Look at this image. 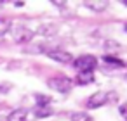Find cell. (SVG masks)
Instances as JSON below:
<instances>
[{
	"mask_svg": "<svg viewBox=\"0 0 127 121\" xmlns=\"http://www.w3.org/2000/svg\"><path fill=\"white\" fill-rule=\"evenodd\" d=\"M84 5H85L87 9L94 11V12H103V11H106L108 2H106V0H85Z\"/></svg>",
	"mask_w": 127,
	"mask_h": 121,
	"instance_id": "cell-6",
	"label": "cell"
},
{
	"mask_svg": "<svg viewBox=\"0 0 127 121\" xmlns=\"http://www.w3.org/2000/svg\"><path fill=\"white\" fill-rule=\"evenodd\" d=\"M26 118H28V111L19 107V109L11 111V114L7 116V121H26Z\"/></svg>",
	"mask_w": 127,
	"mask_h": 121,
	"instance_id": "cell-9",
	"label": "cell"
},
{
	"mask_svg": "<svg viewBox=\"0 0 127 121\" xmlns=\"http://www.w3.org/2000/svg\"><path fill=\"white\" fill-rule=\"evenodd\" d=\"M71 121H91V116L85 114V112H73Z\"/></svg>",
	"mask_w": 127,
	"mask_h": 121,
	"instance_id": "cell-13",
	"label": "cell"
},
{
	"mask_svg": "<svg viewBox=\"0 0 127 121\" xmlns=\"http://www.w3.org/2000/svg\"><path fill=\"white\" fill-rule=\"evenodd\" d=\"M14 5H16V7H23L25 2H23V0H19V2H14Z\"/></svg>",
	"mask_w": 127,
	"mask_h": 121,
	"instance_id": "cell-19",
	"label": "cell"
},
{
	"mask_svg": "<svg viewBox=\"0 0 127 121\" xmlns=\"http://www.w3.org/2000/svg\"><path fill=\"white\" fill-rule=\"evenodd\" d=\"M47 85L49 88H52L54 92H59V93H68L73 86V81L66 76H54V78H49L47 80Z\"/></svg>",
	"mask_w": 127,
	"mask_h": 121,
	"instance_id": "cell-1",
	"label": "cell"
},
{
	"mask_svg": "<svg viewBox=\"0 0 127 121\" xmlns=\"http://www.w3.org/2000/svg\"><path fill=\"white\" fill-rule=\"evenodd\" d=\"M51 4H54L56 7H64V5H66V2H58V0H52Z\"/></svg>",
	"mask_w": 127,
	"mask_h": 121,
	"instance_id": "cell-17",
	"label": "cell"
},
{
	"mask_svg": "<svg viewBox=\"0 0 127 121\" xmlns=\"http://www.w3.org/2000/svg\"><path fill=\"white\" fill-rule=\"evenodd\" d=\"M35 116L37 118H49V116H52V111L49 107H37L35 109Z\"/></svg>",
	"mask_w": 127,
	"mask_h": 121,
	"instance_id": "cell-12",
	"label": "cell"
},
{
	"mask_svg": "<svg viewBox=\"0 0 127 121\" xmlns=\"http://www.w3.org/2000/svg\"><path fill=\"white\" fill-rule=\"evenodd\" d=\"M104 59V62H108V64H115V66H124V62L122 61H118L117 57H113V55H106V57H103Z\"/></svg>",
	"mask_w": 127,
	"mask_h": 121,
	"instance_id": "cell-14",
	"label": "cell"
},
{
	"mask_svg": "<svg viewBox=\"0 0 127 121\" xmlns=\"http://www.w3.org/2000/svg\"><path fill=\"white\" fill-rule=\"evenodd\" d=\"M47 57L56 61V62H61V64H70L73 62V55L66 50H61V49H54V50H45Z\"/></svg>",
	"mask_w": 127,
	"mask_h": 121,
	"instance_id": "cell-4",
	"label": "cell"
},
{
	"mask_svg": "<svg viewBox=\"0 0 127 121\" xmlns=\"http://www.w3.org/2000/svg\"><path fill=\"white\" fill-rule=\"evenodd\" d=\"M104 49H106V50H118V49H120V45H118L117 42L108 40V42H106V45H104Z\"/></svg>",
	"mask_w": 127,
	"mask_h": 121,
	"instance_id": "cell-15",
	"label": "cell"
},
{
	"mask_svg": "<svg viewBox=\"0 0 127 121\" xmlns=\"http://www.w3.org/2000/svg\"><path fill=\"white\" fill-rule=\"evenodd\" d=\"M2 5H4V2H2V0H0V7H2Z\"/></svg>",
	"mask_w": 127,
	"mask_h": 121,
	"instance_id": "cell-20",
	"label": "cell"
},
{
	"mask_svg": "<svg viewBox=\"0 0 127 121\" xmlns=\"http://www.w3.org/2000/svg\"><path fill=\"white\" fill-rule=\"evenodd\" d=\"M122 4H125V5H127V0H124V2H122Z\"/></svg>",
	"mask_w": 127,
	"mask_h": 121,
	"instance_id": "cell-21",
	"label": "cell"
},
{
	"mask_svg": "<svg viewBox=\"0 0 127 121\" xmlns=\"http://www.w3.org/2000/svg\"><path fill=\"white\" fill-rule=\"evenodd\" d=\"M35 99H37L38 107H49V104H51V100H52L49 95H42V93H37Z\"/></svg>",
	"mask_w": 127,
	"mask_h": 121,
	"instance_id": "cell-10",
	"label": "cell"
},
{
	"mask_svg": "<svg viewBox=\"0 0 127 121\" xmlns=\"http://www.w3.org/2000/svg\"><path fill=\"white\" fill-rule=\"evenodd\" d=\"M108 102V93L104 92H96L87 99V109H97Z\"/></svg>",
	"mask_w": 127,
	"mask_h": 121,
	"instance_id": "cell-5",
	"label": "cell"
},
{
	"mask_svg": "<svg viewBox=\"0 0 127 121\" xmlns=\"http://www.w3.org/2000/svg\"><path fill=\"white\" fill-rule=\"evenodd\" d=\"M73 66L78 71H94V68L97 66V59L94 55H80L73 59Z\"/></svg>",
	"mask_w": 127,
	"mask_h": 121,
	"instance_id": "cell-2",
	"label": "cell"
},
{
	"mask_svg": "<svg viewBox=\"0 0 127 121\" xmlns=\"http://www.w3.org/2000/svg\"><path fill=\"white\" fill-rule=\"evenodd\" d=\"M9 31H11V21L7 17H0V36H4Z\"/></svg>",
	"mask_w": 127,
	"mask_h": 121,
	"instance_id": "cell-11",
	"label": "cell"
},
{
	"mask_svg": "<svg viewBox=\"0 0 127 121\" xmlns=\"http://www.w3.org/2000/svg\"><path fill=\"white\" fill-rule=\"evenodd\" d=\"M33 35H35V33H33L30 28H26V26H18V28L12 31V38H14V42L19 43V45L30 43L32 38H33Z\"/></svg>",
	"mask_w": 127,
	"mask_h": 121,
	"instance_id": "cell-3",
	"label": "cell"
},
{
	"mask_svg": "<svg viewBox=\"0 0 127 121\" xmlns=\"http://www.w3.org/2000/svg\"><path fill=\"white\" fill-rule=\"evenodd\" d=\"M125 30H127V24H125Z\"/></svg>",
	"mask_w": 127,
	"mask_h": 121,
	"instance_id": "cell-22",
	"label": "cell"
},
{
	"mask_svg": "<svg viewBox=\"0 0 127 121\" xmlns=\"http://www.w3.org/2000/svg\"><path fill=\"white\" fill-rule=\"evenodd\" d=\"M75 81H77L78 85H89V83L94 81V73H92V71H78Z\"/></svg>",
	"mask_w": 127,
	"mask_h": 121,
	"instance_id": "cell-8",
	"label": "cell"
},
{
	"mask_svg": "<svg viewBox=\"0 0 127 121\" xmlns=\"http://www.w3.org/2000/svg\"><path fill=\"white\" fill-rule=\"evenodd\" d=\"M120 114H122L124 119L127 121V104H122V105H120Z\"/></svg>",
	"mask_w": 127,
	"mask_h": 121,
	"instance_id": "cell-16",
	"label": "cell"
},
{
	"mask_svg": "<svg viewBox=\"0 0 127 121\" xmlns=\"http://www.w3.org/2000/svg\"><path fill=\"white\" fill-rule=\"evenodd\" d=\"M37 33H38L40 36H47V38H51V36H56V33H58V26H56V24H42V26H38Z\"/></svg>",
	"mask_w": 127,
	"mask_h": 121,
	"instance_id": "cell-7",
	"label": "cell"
},
{
	"mask_svg": "<svg viewBox=\"0 0 127 121\" xmlns=\"http://www.w3.org/2000/svg\"><path fill=\"white\" fill-rule=\"evenodd\" d=\"M0 92H9V85H0Z\"/></svg>",
	"mask_w": 127,
	"mask_h": 121,
	"instance_id": "cell-18",
	"label": "cell"
}]
</instances>
